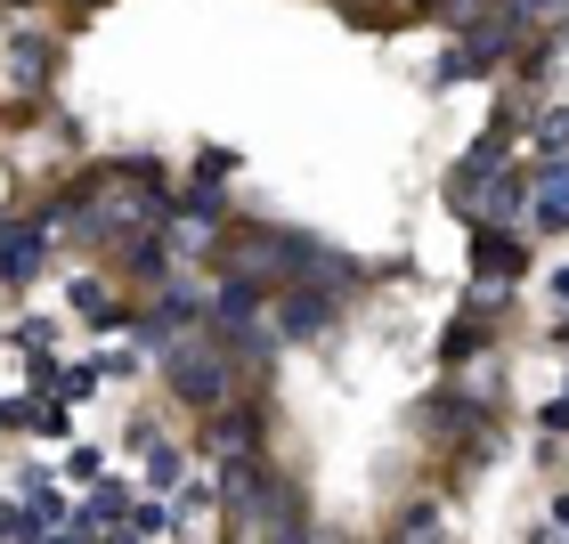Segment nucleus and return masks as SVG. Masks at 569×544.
Masks as SVG:
<instances>
[{"mask_svg":"<svg viewBox=\"0 0 569 544\" xmlns=\"http://www.w3.org/2000/svg\"><path fill=\"white\" fill-rule=\"evenodd\" d=\"M172 382H179L196 407H212L220 390H228V358H212V349H187V358L172 366Z\"/></svg>","mask_w":569,"mask_h":544,"instance_id":"1","label":"nucleus"},{"mask_svg":"<svg viewBox=\"0 0 569 544\" xmlns=\"http://www.w3.org/2000/svg\"><path fill=\"white\" fill-rule=\"evenodd\" d=\"M537 220H545V227H569V155L545 163V179H537Z\"/></svg>","mask_w":569,"mask_h":544,"instance_id":"2","label":"nucleus"},{"mask_svg":"<svg viewBox=\"0 0 569 544\" xmlns=\"http://www.w3.org/2000/svg\"><path fill=\"white\" fill-rule=\"evenodd\" d=\"M0 268H9V277H33L41 268V236L33 227H0Z\"/></svg>","mask_w":569,"mask_h":544,"instance_id":"3","label":"nucleus"},{"mask_svg":"<svg viewBox=\"0 0 569 544\" xmlns=\"http://www.w3.org/2000/svg\"><path fill=\"white\" fill-rule=\"evenodd\" d=\"M326 318H333L326 292H309V285H302V292H285V325H293V333H318Z\"/></svg>","mask_w":569,"mask_h":544,"instance_id":"4","label":"nucleus"},{"mask_svg":"<svg viewBox=\"0 0 569 544\" xmlns=\"http://www.w3.org/2000/svg\"><path fill=\"white\" fill-rule=\"evenodd\" d=\"M472 268H489V277H513V268H521V244H504V236H480V244H472Z\"/></svg>","mask_w":569,"mask_h":544,"instance_id":"5","label":"nucleus"},{"mask_svg":"<svg viewBox=\"0 0 569 544\" xmlns=\"http://www.w3.org/2000/svg\"><path fill=\"white\" fill-rule=\"evenodd\" d=\"M212 318L220 325H252V285H220L212 292Z\"/></svg>","mask_w":569,"mask_h":544,"instance_id":"6","label":"nucleus"},{"mask_svg":"<svg viewBox=\"0 0 569 544\" xmlns=\"http://www.w3.org/2000/svg\"><path fill=\"white\" fill-rule=\"evenodd\" d=\"M41 66H50V49H41V41H17V49H9V74H17V81H41Z\"/></svg>","mask_w":569,"mask_h":544,"instance_id":"7","label":"nucleus"},{"mask_svg":"<svg viewBox=\"0 0 569 544\" xmlns=\"http://www.w3.org/2000/svg\"><path fill=\"white\" fill-rule=\"evenodd\" d=\"M74 309H81V318H98V325L114 318V301H107V292H98V285H74Z\"/></svg>","mask_w":569,"mask_h":544,"instance_id":"8","label":"nucleus"},{"mask_svg":"<svg viewBox=\"0 0 569 544\" xmlns=\"http://www.w3.org/2000/svg\"><path fill=\"white\" fill-rule=\"evenodd\" d=\"M98 520H131V504H122V488H98V504H90Z\"/></svg>","mask_w":569,"mask_h":544,"instance_id":"9","label":"nucleus"}]
</instances>
